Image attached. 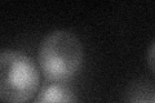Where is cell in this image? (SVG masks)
<instances>
[{"mask_svg": "<svg viewBox=\"0 0 155 103\" xmlns=\"http://www.w3.org/2000/svg\"><path fill=\"white\" fill-rule=\"evenodd\" d=\"M84 50L75 34L54 30L40 41L38 49L39 68L48 81L65 82L80 71Z\"/></svg>", "mask_w": 155, "mask_h": 103, "instance_id": "6da1fadb", "label": "cell"}, {"mask_svg": "<svg viewBox=\"0 0 155 103\" xmlns=\"http://www.w3.org/2000/svg\"><path fill=\"white\" fill-rule=\"evenodd\" d=\"M40 73L27 54L13 49L0 53V99L3 103H26L38 93Z\"/></svg>", "mask_w": 155, "mask_h": 103, "instance_id": "7a4b0ae2", "label": "cell"}, {"mask_svg": "<svg viewBox=\"0 0 155 103\" xmlns=\"http://www.w3.org/2000/svg\"><path fill=\"white\" fill-rule=\"evenodd\" d=\"M36 103H78V98L65 82H49L39 92Z\"/></svg>", "mask_w": 155, "mask_h": 103, "instance_id": "3957f363", "label": "cell"}, {"mask_svg": "<svg viewBox=\"0 0 155 103\" xmlns=\"http://www.w3.org/2000/svg\"><path fill=\"white\" fill-rule=\"evenodd\" d=\"M146 62L149 68L155 75V40L151 43V45L149 47L147 53H146Z\"/></svg>", "mask_w": 155, "mask_h": 103, "instance_id": "277c9868", "label": "cell"}, {"mask_svg": "<svg viewBox=\"0 0 155 103\" xmlns=\"http://www.w3.org/2000/svg\"><path fill=\"white\" fill-rule=\"evenodd\" d=\"M132 103H150V101L147 102L146 99H142V98H137V99H134Z\"/></svg>", "mask_w": 155, "mask_h": 103, "instance_id": "5b68a950", "label": "cell"}, {"mask_svg": "<svg viewBox=\"0 0 155 103\" xmlns=\"http://www.w3.org/2000/svg\"><path fill=\"white\" fill-rule=\"evenodd\" d=\"M150 103H155V97L153 98V99H151V101H150Z\"/></svg>", "mask_w": 155, "mask_h": 103, "instance_id": "8992f818", "label": "cell"}]
</instances>
